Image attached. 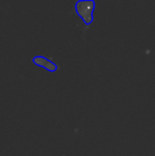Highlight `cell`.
I'll return each mask as SVG.
<instances>
[{
	"instance_id": "cell-1",
	"label": "cell",
	"mask_w": 155,
	"mask_h": 156,
	"mask_svg": "<svg viewBox=\"0 0 155 156\" xmlns=\"http://www.w3.org/2000/svg\"><path fill=\"white\" fill-rule=\"evenodd\" d=\"M75 10L77 15L83 20L85 25H90L93 20V13L95 10V1L94 0H79L76 3Z\"/></svg>"
},
{
	"instance_id": "cell-2",
	"label": "cell",
	"mask_w": 155,
	"mask_h": 156,
	"mask_svg": "<svg viewBox=\"0 0 155 156\" xmlns=\"http://www.w3.org/2000/svg\"><path fill=\"white\" fill-rule=\"evenodd\" d=\"M33 61H34V63H35L36 65L40 66V67H42V68H45L46 69H48V70H49V71H55V70H57V69H58V66H57L55 63H53L52 61L47 59V58H44V57H40V56L36 57V58H34Z\"/></svg>"
}]
</instances>
